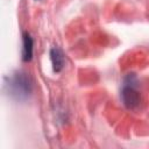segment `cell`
Returning <instances> with one entry per match:
<instances>
[{
	"mask_svg": "<svg viewBox=\"0 0 149 149\" xmlns=\"http://www.w3.org/2000/svg\"><path fill=\"white\" fill-rule=\"evenodd\" d=\"M33 80L24 71H15L5 78V90L7 94L17 100H27L33 92Z\"/></svg>",
	"mask_w": 149,
	"mask_h": 149,
	"instance_id": "6da1fadb",
	"label": "cell"
},
{
	"mask_svg": "<svg viewBox=\"0 0 149 149\" xmlns=\"http://www.w3.org/2000/svg\"><path fill=\"white\" fill-rule=\"evenodd\" d=\"M139 79L135 73H128L123 78L121 86V101L128 109H136L141 104V94L139 91Z\"/></svg>",
	"mask_w": 149,
	"mask_h": 149,
	"instance_id": "7a4b0ae2",
	"label": "cell"
},
{
	"mask_svg": "<svg viewBox=\"0 0 149 149\" xmlns=\"http://www.w3.org/2000/svg\"><path fill=\"white\" fill-rule=\"evenodd\" d=\"M49 56H50V62H51V66H52L54 72L59 73L65 65V56H64L63 50L59 47L54 45L50 49Z\"/></svg>",
	"mask_w": 149,
	"mask_h": 149,
	"instance_id": "3957f363",
	"label": "cell"
},
{
	"mask_svg": "<svg viewBox=\"0 0 149 149\" xmlns=\"http://www.w3.org/2000/svg\"><path fill=\"white\" fill-rule=\"evenodd\" d=\"M34 52V38L28 31L22 34V61L30 62Z\"/></svg>",
	"mask_w": 149,
	"mask_h": 149,
	"instance_id": "277c9868",
	"label": "cell"
}]
</instances>
